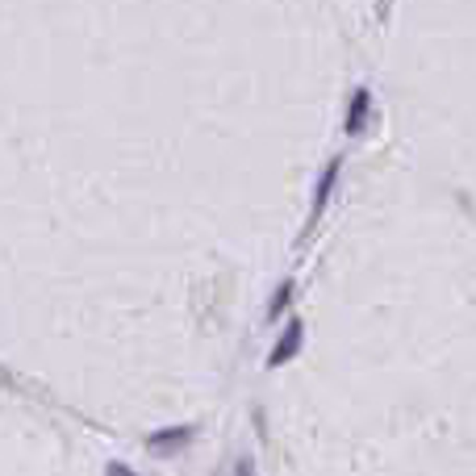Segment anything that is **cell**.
Here are the masks:
<instances>
[{"mask_svg":"<svg viewBox=\"0 0 476 476\" xmlns=\"http://www.w3.org/2000/svg\"><path fill=\"white\" fill-rule=\"evenodd\" d=\"M288 297H293V285H285V288H280V293H276V297H272V305H268V318H276V313L285 310V305H288Z\"/></svg>","mask_w":476,"mask_h":476,"instance_id":"5b68a950","label":"cell"},{"mask_svg":"<svg viewBox=\"0 0 476 476\" xmlns=\"http://www.w3.org/2000/svg\"><path fill=\"white\" fill-rule=\"evenodd\" d=\"M301 335H305V330H301V322H288L285 339L272 347V359H268V364H288V359L297 355V347H301Z\"/></svg>","mask_w":476,"mask_h":476,"instance_id":"6da1fadb","label":"cell"},{"mask_svg":"<svg viewBox=\"0 0 476 476\" xmlns=\"http://www.w3.org/2000/svg\"><path fill=\"white\" fill-rule=\"evenodd\" d=\"M367 105H372V96H367V88H359V93L351 96V109H347V130H351V134H359V130H364Z\"/></svg>","mask_w":476,"mask_h":476,"instance_id":"7a4b0ae2","label":"cell"},{"mask_svg":"<svg viewBox=\"0 0 476 476\" xmlns=\"http://www.w3.org/2000/svg\"><path fill=\"white\" fill-rule=\"evenodd\" d=\"M335 180H339V159L322 172V180H318V197H313V218L327 209V201H330V189H335Z\"/></svg>","mask_w":476,"mask_h":476,"instance_id":"3957f363","label":"cell"},{"mask_svg":"<svg viewBox=\"0 0 476 476\" xmlns=\"http://www.w3.org/2000/svg\"><path fill=\"white\" fill-rule=\"evenodd\" d=\"M109 476H134V472H130V468H122V464H113Z\"/></svg>","mask_w":476,"mask_h":476,"instance_id":"52a82bcc","label":"cell"},{"mask_svg":"<svg viewBox=\"0 0 476 476\" xmlns=\"http://www.w3.org/2000/svg\"><path fill=\"white\" fill-rule=\"evenodd\" d=\"M189 439V431L184 426H176V431H164V435H150V448H164V443H184Z\"/></svg>","mask_w":476,"mask_h":476,"instance_id":"277c9868","label":"cell"},{"mask_svg":"<svg viewBox=\"0 0 476 476\" xmlns=\"http://www.w3.org/2000/svg\"><path fill=\"white\" fill-rule=\"evenodd\" d=\"M234 476H251V464L238 460V464H234Z\"/></svg>","mask_w":476,"mask_h":476,"instance_id":"8992f818","label":"cell"}]
</instances>
